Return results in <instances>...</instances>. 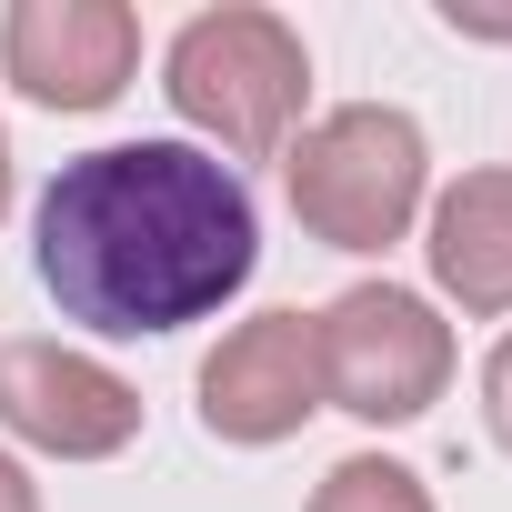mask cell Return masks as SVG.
I'll return each instance as SVG.
<instances>
[{
	"label": "cell",
	"mask_w": 512,
	"mask_h": 512,
	"mask_svg": "<svg viewBox=\"0 0 512 512\" xmlns=\"http://www.w3.org/2000/svg\"><path fill=\"white\" fill-rule=\"evenodd\" d=\"M422 251H432V282H442L472 322L512 312V171H502V161H492V171H462V181L432 201Z\"/></svg>",
	"instance_id": "obj_8"
},
{
	"label": "cell",
	"mask_w": 512,
	"mask_h": 512,
	"mask_svg": "<svg viewBox=\"0 0 512 512\" xmlns=\"http://www.w3.org/2000/svg\"><path fill=\"white\" fill-rule=\"evenodd\" d=\"M161 91L171 111L211 141V161H272L292 151L302 131V101H312V51L282 11H251V0H231V11H201L171 31L161 51Z\"/></svg>",
	"instance_id": "obj_2"
},
{
	"label": "cell",
	"mask_w": 512,
	"mask_h": 512,
	"mask_svg": "<svg viewBox=\"0 0 512 512\" xmlns=\"http://www.w3.org/2000/svg\"><path fill=\"white\" fill-rule=\"evenodd\" d=\"M312 332H322V402L352 422H422L452 382V322L402 282H352L332 312H312Z\"/></svg>",
	"instance_id": "obj_4"
},
{
	"label": "cell",
	"mask_w": 512,
	"mask_h": 512,
	"mask_svg": "<svg viewBox=\"0 0 512 512\" xmlns=\"http://www.w3.org/2000/svg\"><path fill=\"white\" fill-rule=\"evenodd\" d=\"M0 71L41 111H111L141 71V11L131 0H11Z\"/></svg>",
	"instance_id": "obj_6"
},
{
	"label": "cell",
	"mask_w": 512,
	"mask_h": 512,
	"mask_svg": "<svg viewBox=\"0 0 512 512\" xmlns=\"http://www.w3.org/2000/svg\"><path fill=\"white\" fill-rule=\"evenodd\" d=\"M31 262L81 332L161 342L181 322H211L251 282L262 221H251V191L231 161L191 141H111L51 171Z\"/></svg>",
	"instance_id": "obj_1"
},
{
	"label": "cell",
	"mask_w": 512,
	"mask_h": 512,
	"mask_svg": "<svg viewBox=\"0 0 512 512\" xmlns=\"http://www.w3.org/2000/svg\"><path fill=\"white\" fill-rule=\"evenodd\" d=\"M482 422H492V442L512 452V332H502L492 362H482Z\"/></svg>",
	"instance_id": "obj_10"
},
{
	"label": "cell",
	"mask_w": 512,
	"mask_h": 512,
	"mask_svg": "<svg viewBox=\"0 0 512 512\" xmlns=\"http://www.w3.org/2000/svg\"><path fill=\"white\" fill-rule=\"evenodd\" d=\"M322 412V332L312 312H251L221 332V352L201 362V432L211 442H292Z\"/></svg>",
	"instance_id": "obj_7"
},
{
	"label": "cell",
	"mask_w": 512,
	"mask_h": 512,
	"mask_svg": "<svg viewBox=\"0 0 512 512\" xmlns=\"http://www.w3.org/2000/svg\"><path fill=\"white\" fill-rule=\"evenodd\" d=\"M0 211H11V141H0Z\"/></svg>",
	"instance_id": "obj_12"
},
{
	"label": "cell",
	"mask_w": 512,
	"mask_h": 512,
	"mask_svg": "<svg viewBox=\"0 0 512 512\" xmlns=\"http://www.w3.org/2000/svg\"><path fill=\"white\" fill-rule=\"evenodd\" d=\"M312 512H432V492H422L412 462H392V452H352V462L322 472Z\"/></svg>",
	"instance_id": "obj_9"
},
{
	"label": "cell",
	"mask_w": 512,
	"mask_h": 512,
	"mask_svg": "<svg viewBox=\"0 0 512 512\" xmlns=\"http://www.w3.org/2000/svg\"><path fill=\"white\" fill-rule=\"evenodd\" d=\"M0 512H41V482H31L11 452H0Z\"/></svg>",
	"instance_id": "obj_11"
},
{
	"label": "cell",
	"mask_w": 512,
	"mask_h": 512,
	"mask_svg": "<svg viewBox=\"0 0 512 512\" xmlns=\"http://www.w3.org/2000/svg\"><path fill=\"white\" fill-rule=\"evenodd\" d=\"M0 432L51 462H111L141 442V392L71 342H0Z\"/></svg>",
	"instance_id": "obj_5"
},
{
	"label": "cell",
	"mask_w": 512,
	"mask_h": 512,
	"mask_svg": "<svg viewBox=\"0 0 512 512\" xmlns=\"http://www.w3.org/2000/svg\"><path fill=\"white\" fill-rule=\"evenodd\" d=\"M282 181H292V221L312 241H332V251H392L412 231L422 191H432V151H422V121L412 111L342 101V111H322L292 141Z\"/></svg>",
	"instance_id": "obj_3"
}]
</instances>
